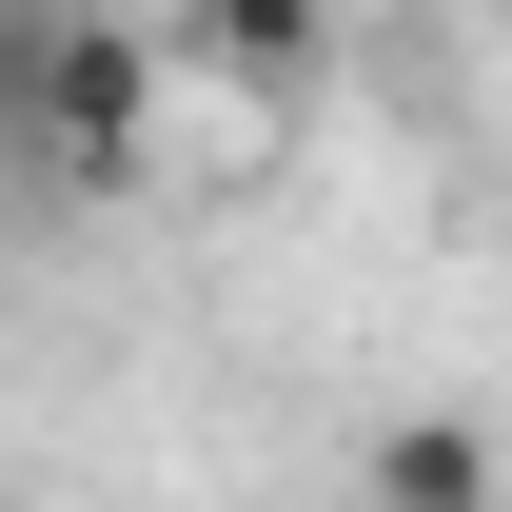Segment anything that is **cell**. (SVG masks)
Segmentation results:
<instances>
[{
    "mask_svg": "<svg viewBox=\"0 0 512 512\" xmlns=\"http://www.w3.org/2000/svg\"><path fill=\"white\" fill-rule=\"evenodd\" d=\"M158 99H178V40H158V20L0 0V158H40V178H138Z\"/></svg>",
    "mask_w": 512,
    "mask_h": 512,
    "instance_id": "obj_1",
    "label": "cell"
},
{
    "mask_svg": "<svg viewBox=\"0 0 512 512\" xmlns=\"http://www.w3.org/2000/svg\"><path fill=\"white\" fill-rule=\"evenodd\" d=\"M178 60L217 99H256V119H296L335 79V0H178Z\"/></svg>",
    "mask_w": 512,
    "mask_h": 512,
    "instance_id": "obj_2",
    "label": "cell"
},
{
    "mask_svg": "<svg viewBox=\"0 0 512 512\" xmlns=\"http://www.w3.org/2000/svg\"><path fill=\"white\" fill-rule=\"evenodd\" d=\"M355 493L375 512H493V434H473V414H394V434L355 453Z\"/></svg>",
    "mask_w": 512,
    "mask_h": 512,
    "instance_id": "obj_3",
    "label": "cell"
}]
</instances>
